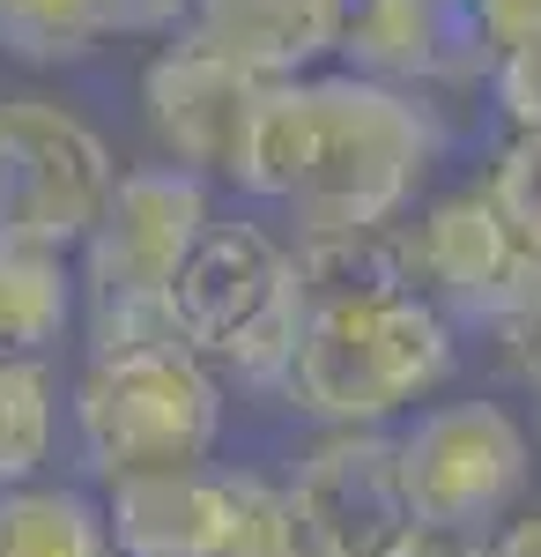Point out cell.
Segmentation results:
<instances>
[{
  "mask_svg": "<svg viewBox=\"0 0 541 557\" xmlns=\"http://www.w3.org/2000/svg\"><path fill=\"white\" fill-rule=\"evenodd\" d=\"M438 157V120L416 89L319 75V83H267L238 141L230 186L297 215V238L378 231L408 209L416 178Z\"/></svg>",
  "mask_w": 541,
  "mask_h": 557,
  "instance_id": "1",
  "label": "cell"
},
{
  "mask_svg": "<svg viewBox=\"0 0 541 557\" xmlns=\"http://www.w3.org/2000/svg\"><path fill=\"white\" fill-rule=\"evenodd\" d=\"M282 498H290L297 557H401L416 543L393 469V431H334Z\"/></svg>",
  "mask_w": 541,
  "mask_h": 557,
  "instance_id": "10",
  "label": "cell"
},
{
  "mask_svg": "<svg viewBox=\"0 0 541 557\" xmlns=\"http://www.w3.org/2000/svg\"><path fill=\"white\" fill-rule=\"evenodd\" d=\"M75 431L97 483L201 469L223 431V386L178 343L164 305L97 312V349L75 386Z\"/></svg>",
  "mask_w": 541,
  "mask_h": 557,
  "instance_id": "2",
  "label": "cell"
},
{
  "mask_svg": "<svg viewBox=\"0 0 541 557\" xmlns=\"http://www.w3.org/2000/svg\"><path fill=\"white\" fill-rule=\"evenodd\" d=\"M52 364H0V491L38 483L52 454Z\"/></svg>",
  "mask_w": 541,
  "mask_h": 557,
  "instance_id": "17",
  "label": "cell"
},
{
  "mask_svg": "<svg viewBox=\"0 0 541 557\" xmlns=\"http://www.w3.org/2000/svg\"><path fill=\"white\" fill-rule=\"evenodd\" d=\"M178 23L186 0H0V52L23 67H60L104 38H149Z\"/></svg>",
  "mask_w": 541,
  "mask_h": 557,
  "instance_id": "14",
  "label": "cell"
},
{
  "mask_svg": "<svg viewBox=\"0 0 541 557\" xmlns=\"http://www.w3.org/2000/svg\"><path fill=\"white\" fill-rule=\"evenodd\" d=\"M482 201L498 209V223L512 231V246L527 260H541V134H519L498 157V172L482 186Z\"/></svg>",
  "mask_w": 541,
  "mask_h": 557,
  "instance_id": "18",
  "label": "cell"
},
{
  "mask_svg": "<svg viewBox=\"0 0 541 557\" xmlns=\"http://www.w3.org/2000/svg\"><path fill=\"white\" fill-rule=\"evenodd\" d=\"M393 469L416 535L482 543L534 475V438L504 401H438L393 431Z\"/></svg>",
  "mask_w": 541,
  "mask_h": 557,
  "instance_id": "5",
  "label": "cell"
},
{
  "mask_svg": "<svg viewBox=\"0 0 541 557\" xmlns=\"http://www.w3.org/2000/svg\"><path fill=\"white\" fill-rule=\"evenodd\" d=\"M67 320H75L67 253L0 246V364H45Z\"/></svg>",
  "mask_w": 541,
  "mask_h": 557,
  "instance_id": "15",
  "label": "cell"
},
{
  "mask_svg": "<svg viewBox=\"0 0 541 557\" xmlns=\"http://www.w3.org/2000/svg\"><path fill=\"white\" fill-rule=\"evenodd\" d=\"M482 557H541V513L490 528V535H482Z\"/></svg>",
  "mask_w": 541,
  "mask_h": 557,
  "instance_id": "21",
  "label": "cell"
},
{
  "mask_svg": "<svg viewBox=\"0 0 541 557\" xmlns=\"http://www.w3.org/2000/svg\"><path fill=\"white\" fill-rule=\"evenodd\" d=\"M178 343L246 386H282L297 349V275L260 223H209L164 290Z\"/></svg>",
  "mask_w": 541,
  "mask_h": 557,
  "instance_id": "4",
  "label": "cell"
},
{
  "mask_svg": "<svg viewBox=\"0 0 541 557\" xmlns=\"http://www.w3.org/2000/svg\"><path fill=\"white\" fill-rule=\"evenodd\" d=\"M490 89H498V104H504L512 127L541 134V45H519V52L490 60Z\"/></svg>",
  "mask_w": 541,
  "mask_h": 557,
  "instance_id": "19",
  "label": "cell"
},
{
  "mask_svg": "<svg viewBox=\"0 0 541 557\" xmlns=\"http://www.w3.org/2000/svg\"><path fill=\"white\" fill-rule=\"evenodd\" d=\"M112 178L119 164L104 134L83 127L75 112L38 97L0 104V246H30V253L83 246Z\"/></svg>",
  "mask_w": 541,
  "mask_h": 557,
  "instance_id": "7",
  "label": "cell"
},
{
  "mask_svg": "<svg viewBox=\"0 0 541 557\" xmlns=\"http://www.w3.org/2000/svg\"><path fill=\"white\" fill-rule=\"evenodd\" d=\"M0 557H112L104 506L67 483L0 491Z\"/></svg>",
  "mask_w": 541,
  "mask_h": 557,
  "instance_id": "16",
  "label": "cell"
},
{
  "mask_svg": "<svg viewBox=\"0 0 541 557\" xmlns=\"http://www.w3.org/2000/svg\"><path fill=\"white\" fill-rule=\"evenodd\" d=\"M112 557H297L290 498L238 469H171L104 483Z\"/></svg>",
  "mask_w": 541,
  "mask_h": 557,
  "instance_id": "6",
  "label": "cell"
},
{
  "mask_svg": "<svg viewBox=\"0 0 541 557\" xmlns=\"http://www.w3.org/2000/svg\"><path fill=\"white\" fill-rule=\"evenodd\" d=\"M334 52L349 60L356 83H386V89L490 75L475 0H349Z\"/></svg>",
  "mask_w": 541,
  "mask_h": 557,
  "instance_id": "11",
  "label": "cell"
},
{
  "mask_svg": "<svg viewBox=\"0 0 541 557\" xmlns=\"http://www.w3.org/2000/svg\"><path fill=\"white\" fill-rule=\"evenodd\" d=\"M349 0H186V45L246 67L260 83H297L341 38Z\"/></svg>",
  "mask_w": 541,
  "mask_h": 557,
  "instance_id": "13",
  "label": "cell"
},
{
  "mask_svg": "<svg viewBox=\"0 0 541 557\" xmlns=\"http://www.w3.org/2000/svg\"><path fill=\"white\" fill-rule=\"evenodd\" d=\"M475 23H482L490 60H504L519 45H541V0H475Z\"/></svg>",
  "mask_w": 541,
  "mask_h": 557,
  "instance_id": "20",
  "label": "cell"
},
{
  "mask_svg": "<svg viewBox=\"0 0 541 557\" xmlns=\"http://www.w3.org/2000/svg\"><path fill=\"white\" fill-rule=\"evenodd\" d=\"M215 223L209 178L186 164H141L119 172L104 209L83 238V283L97 312H134V305H164L178 260L193 253V238Z\"/></svg>",
  "mask_w": 541,
  "mask_h": 557,
  "instance_id": "8",
  "label": "cell"
},
{
  "mask_svg": "<svg viewBox=\"0 0 541 557\" xmlns=\"http://www.w3.org/2000/svg\"><path fill=\"white\" fill-rule=\"evenodd\" d=\"M453 372V320L423 290L297 305V349L282 394L334 431H378Z\"/></svg>",
  "mask_w": 541,
  "mask_h": 557,
  "instance_id": "3",
  "label": "cell"
},
{
  "mask_svg": "<svg viewBox=\"0 0 541 557\" xmlns=\"http://www.w3.org/2000/svg\"><path fill=\"white\" fill-rule=\"evenodd\" d=\"M401 238H408V275L438 305V320L512 327L527 305H541V260L512 246V231L482 201V186H460L445 201H430L423 223H408Z\"/></svg>",
  "mask_w": 541,
  "mask_h": 557,
  "instance_id": "9",
  "label": "cell"
},
{
  "mask_svg": "<svg viewBox=\"0 0 541 557\" xmlns=\"http://www.w3.org/2000/svg\"><path fill=\"white\" fill-rule=\"evenodd\" d=\"M260 97H267L260 75H246V67H230V60H215V52H201V45H186V38L171 45V52H156L149 75H141L149 127L171 149V164H186V172L230 178Z\"/></svg>",
  "mask_w": 541,
  "mask_h": 557,
  "instance_id": "12",
  "label": "cell"
}]
</instances>
